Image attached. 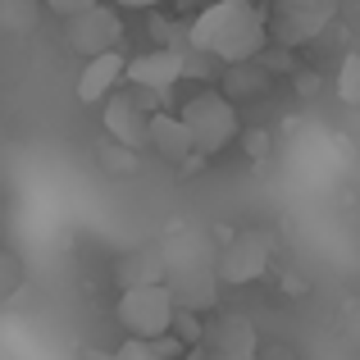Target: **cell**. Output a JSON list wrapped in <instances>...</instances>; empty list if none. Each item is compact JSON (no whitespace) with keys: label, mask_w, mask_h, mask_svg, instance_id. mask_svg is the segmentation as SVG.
I'll return each mask as SVG.
<instances>
[{"label":"cell","mask_w":360,"mask_h":360,"mask_svg":"<svg viewBox=\"0 0 360 360\" xmlns=\"http://www.w3.org/2000/svg\"><path fill=\"white\" fill-rule=\"evenodd\" d=\"M169 264L160 260V251H132L119 260V288H146V283H165Z\"/></svg>","instance_id":"12"},{"label":"cell","mask_w":360,"mask_h":360,"mask_svg":"<svg viewBox=\"0 0 360 360\" xmlns=\"http://www.w3.org/2000/svg\"><path fill=\"white\" fill-rule=\"evenodd\" d=\"M246 150H255V155H264V132H251V137H246Z\"/></svg>","instance_id":"20"},{"label":"cell","mask_w":360,"mask_h":360,"mask_svg":"<svg viewBox=\"0 0 360 360\" xmlns=\"http://www.w3.org/2000/svg\"><path fill=\"white\" fill-rule=\"evenodd\" d=\"M105 5H115V9H150V5H160V0H105Z\"/></svg>","instance_id":"19"},{"label":"cell","mask_w":360,"mask_h":360,"mask_svg":"<svg viewBox=\"0 0 360 360\" xmlns=\"http://www.w3.org/2000/svg\"><path fill=\"white\" fill-rule=\"evenodd\" d=\"M123 78H132L141 91L160 96V91H169L178 78H187V55H183V51H150V55H137L132 64H123Z\"/></svg>","instance_id":"8"},{"label":"cell","mask_w":360,"mask_h":360,"mask_svg":"<svg viewBox=\"0 0 360 360\" xmlns=\"http://www.w3.org/2000/svg\"><path fill=\"white\" fill-rule=\"evenodd\" d=\"M115 360H160L155 342H137V338H128V342L115 352Z\"/></svg>","instance_id":"16"},{"label":"cell","mask_w":360,"mask_h":360,"mask_svg":"<svg viewBox=\"0 0 360 360\" xmlns=\"http://www.w3.org/2000/svg\"><path fill=\"white\" fill-rule=\"evenodd\" d=\"M119 41H123V18L105 0H96L91 9H82V14H73V18H64V46H69L73 55L96 60V55L119 51Z\"/></svg>","instance_id":"4"},{"label":"cell","mask_w":360,"mask_h":360,"mask_svg":"<svg viewBox=\"0 0 360 360\" xmlns=\"http://www.w3.org/2000/svg\"><path fill=\"white\" fill-rule=\"evenodd\" d=\"M41 18V0H0V32L5 37H27Z\"/></svg>","instance_id":"13"},{"label":"cell","mask_w":360,"mask_h":360,"mask_svg":"<svg viewBox=\"0 0 360 360\" xmlns=\"http://www.w3.org/2000/svg\"><path fill=\"white\" fill-rule=\"evenodd\" d=\"M119 150H123V146H101V165H110V169H128L132 160H128V155H119Z\"/></svg>","instance_id":"18"},{"label":"cell","mask_w":360,"mask_h":360,"mask_svg":"<svg viewBox=\"0 0 360 360\" xmlns=\"http://www.w3.org/2000/svg\"><path fill=\"white\" fill-rule=\"evenodd\" d=\"M51 14H60V18H73V14H82V9H91L96 0H41Z\"/></svg>","instance_id":"17"},{"label":"cell","mask_w":360,"mask_h":360,"mask_svg":"<svg viewBox=\"0 0 360 360\" xmlns=\"http://www.w3.org/2000/svg\"><path fill=\"white\" fill-rule=\"evenodd\" d=\"M146 146L160 160H169V165H187L192 160V141H187L183 123H178V115H165V110H155L146 119Z\"/></svg>","instance_id":"9"},{"label":"cell","mask_w":360,"mask_h":360,"mask_svg":"<svg viewBox=\"0 0 360 360\" xmlns=\"http://www.w3.org/2000/svg\"><path fill=\"white\" fill-rule=\"evenodd\" d=\"M178 123H183L187 141H192V155H219V150L242 132L238 105L224 101V91H201V96H192L183 110H178Z\"/></svg>","instance_id":"2"},{"label":"cell","mask_w":360,"mask_h":360,"mask_svg":"<svg viewBox=\"0 0 360 360\" xmlns=\"http://www.w3.org/2000/svg\"><path fill=\"white\" fill-rule=\"evenodd\" d=\"M210 352L214 360H251L255 356V328L242 315H229L210 328Z\"/></svg>","instance_id":"11"},{"label":"cell","mask_w":360,"mask_h":360,"mask_svg":"<svg viewBox=\"0 0 360 360\" xmlns=\"http://www.w3.org/2000/svg\"><path fill=\"white\" fill-rule=\"evenodd\" d=\"M101 105H105V132L115 137V146L137 155V150L146 146V119L155 115V110L141 101V91H110Z\"/></svg>","instance_id":"5"},{"label":"cell","mask_w":360,"mask_h":360,"mask_svg":"<svg viewBox=\"0 0 360 360\" xmlns=\"http://www.w3.org/2000/svg\"><path fill=\"white\" fill-rule=\"evenodd\" d=\"M123 55L110 51V55H96V60H87V69L78 73V101L82 105H101V101L115 91V82L123 78Z\"/></svg>","instance_id":"10"},{"label":"cell","mask_w":360,"mask_h":360,"mask_svg":"<svg viewBox=\"0 0 360 360\" xmlns=\"http://www.w3.org/2000/svg\"><path fill=\"white\" fill-rule=\"evenodd\" d=\"M196 55H214L224 64H251L269 41V18L255 0H214L187 27Z\"/></svg>","instance_id":"1"},{"label":"cell","mask_w":360,"mask_h":360,"mask_svg":"<svg viewBox=\"0 0 360 360\" xmlns=\"http://www.w3.org/2000/svg\"><path fill=\"white\" fill-rule=\"evenodd\" d=\"M178 328V347H196L201 342V319L187 315V310H174V324H169V333Z\"/></svg>","instance_id":"15"},{"label":"cell","mask_w":360,"mask_h":360,"mask_svg":"<svg viewBox=\"0 0 360 360\" xmlns=\"http://www.w3.org/2000/svg\"><path fill=\"white\" fill-rule=\"evenodd\" d=\"M119 324L128 328L137 342L169 338V324H174V297H169V288H165V283L123 288V297H119Z\"/></svg>","instance_id":"3"},{"label":"cell","mask_w":360,"mask_h":360,"mask_svg":"<svg viewBox=\"0 0 360 360\" xmlns=\"http://www.w3.org/2000/svg\"><path fill=\"white\" fill-rule=\"evenodd\" d=\"M338 96L342 105H360V55H347L338 69Z\"/></svg>","instance_id":"14"},{"label":"cell","mask_w":360,"mask_h":360,"mask_svg":"<svg viewBox=\"0 0 360 360\" xmlns=\"http://www.w3.org/2000/svg\"><path fill=\"white\" fill-rule=\"evenodd\" d=\"M269 269V238L264 233H242L219 251L214 260V278L219 283H255Z\"/></svg>","instance_id":"6"},{"label":"cell","mask_w":360,"mask_h":360,"mask_svg":"<svg viewBox=\"0 0 360 360\" xmlns=\"http://www.w3.org/2000/svg\"><path fill=\"white\" fill-rule=\"evenodd\" d=\"M169 297H174V310H187V315H201L219 301V278H214V264H183L178 274L165 278Z\"/></svg>","instance_id":"7"}]
</instances>
